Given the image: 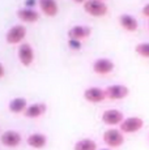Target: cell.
I'll return each mask as SVG.
<instances>
[{"instance_id":"cell-1","label":"cell","mask_w":149,"mask_h":150,"mask_svg":"<svg viewBox=\"0 0 149 150\" xmlns=\"http://www.w3.org/2000/svg\"><path fill=\"white\" fill-rule=\"evenodd\" d=\"M102 140L110 148H120L123 145V142H124V136H123V132L120 129L110 128L104 132Z\"/></svg>"},{"instance_id":"cell-2","label":"cell","mask_w":149,"mask_h":150,"mask_svg":"<svg viewBox=\"0 0 149 150\" xmlns=\"http://www.w3.org/2000/svg\"><path fill=\"white\" fill-rule=\"evenodd\" d=\"M84 9L92 16H105L107 13V5L102 0H87L84 3Z\"/></svg>"},{"instance_id":"cell-3","label":"cell","mask_w":149,"mask_h":150,"mask_svg":"<svg viewBox=\"0 0 149 150\" xmlns=\"http://www.w3.org/2000/svg\"><path fill=\"white\" fill-rule=\"evenodd\" d=\"M143 125H144V122H143L141 117L131 116L123 120L122 124L119 125V128L123 133H135V132L140 131L143 128Z\"/></svg>"},{"instance_id":"cell-4","label":"cell","mask_w":149,"mask_h":150,"mask_svg":"<svg viewBox=\"0 0 149 150\" xmlns=\"http://www.w3.org/2000/svg\"><path fill=\"white\" fill-rule=\"evenodd\" d=\"M101 119L107 125H118V124L120 125L122 122L124 120V117H123L122 111L115 110V108H110V110H106L104 114H102Z\"/></svg>"},{"instance_id":"cell-5","label":"cell","mask_w":149,"mask_h":150,"mask_svg":"<svg viewBox=\"0 0 149 150\" xmlns=\"http://www.w3.org/2000/svg\"><path fill=\"white\" fill-rule=\"evenodd\" d=\"M26 35V28L24 25H15L8 30L7 33V42L12 43V45H16V43H20L21 39L25 38Z\"/></svg>"},{"instance_id":"cell-6","label":"cell","mask_w":149,"mask_h":150,"mask_svg":"<svg viewBox=\"0 0 149 150\" xmlns=\"http://www.w3.org/2000/svg\"><path fill=\"white\" fill-rule=\"evenodd\" d=\"M0 141L7 148H16L21 144V134L16 131H5L3 132Z\"/></svg>"},{"instance_id":"cell-7","label":"cell","mask_w":149,"mask_h":150,"mask_svg":"<svg viewBox=\"0 0 149 150\" xmlns=\"http://www.w3.org/2000/svg\"><path fill=\"white\" fill-rule=\"evenodd\" d=\"M106 97L110 99H123L128 96L130 90L124 85H110L105 89Z\"/></svg>"},{"instance_id":"cell-8","label":"cell","mask_w":149,"mask_h":150,"mask_svg":"<svg viewBox=\"0 0 149 150\" xmlns=\"http://www.w3.org/2000/svg\"><path fill=\"white\" fill-rule=\"evenodd\" d=\"M84 98L88 100V102H92V103H98V102H102V100L106 98V91L101 88H88L87 90L84 91Z\"/></svg>"},{"instance_id":"cell-9","label":"cell","mask_w":149,"mask_h":150,"mask_svg":"<svg viewBox=\"0 0 149 150\" xmlns=\"http://www.w3.org/2000/svg\"><path fill=\"white\" fill-rule=\"evenodd\" d=\"M18 59L25 67H29V65L33 63L34 59V52L33 48L29 43H22L18 48Z\"/></svg>"},{"instance_id":"cell-10","label":"cell","mask_w":149,"mask_h":150,"mask_svg":"<svg viewBox=\"0 0 149 150\" xmlns=\"http://www.w3.org/2000/svg\"><path fill=\"white\" fill-rule=\"evenodd\" d=\"M92 33V29L89 26H84V25H76V26L71 28L68 30V37L70 39H74V41H81V39L89 37Z\"/></svg>"},{"instance_id":"cell-11","label":"cell","mask_w":149,"mask_h":150,"mask_svg":"<svg viewBox=\"0 0 149 150\" xmlns=\"http://www.w3.org/2000/svg\"><path fill=\"white\" fill-rule=\"evenodd\" d=\"M26 142L33 149H43L47 145V137L43 133H31L28 136Z\"/></svg>"},{"instance_id":"cell-12","label":"cell","mask_w":149,"mask_h":150,"mask_svg":"<svg viewBox=\"0 0 149 150\" xmlns=\"http://www.w3.org/2000/svg\"><path fill=\"white\" fill-rule=\"evenodd\" d=\"M93 69L98 74H107L114 69V63L110 59H98L94 62Z\"/></svg>"},{"instance_id":"cell-13","label":"cell","mask_w":149,"mask_h":150,"mask_svg":"<svg viewBox=\"0 0 149 150\" xmlns=\"http://www.w3.org/2000/svg\"><path fill=\"white\" fill-rule=\"evenodd\" d=\"M47 110V106L43 102H39V103H34L31 106H28V108L25 110L24 115L26 117H31V119H35V117H39L41 115H43Z\"/></svg>"},{"instance_id":"cell-14","label":"cell","mask_w":149,"mask_h":150,"mask_svg":"<svg viewBox=\"0 0 149 150\" xmlns=\"http://www.w3.org/2000/svg\"><path fill=\"white\" fill-rule=\"evenodd\" d=\"M17 17L24 22H35L39 18V13L35 9L24 8V9L17 11Z\"/></svg>"},{"instance_id":"cell-15","label":"cell","mask_w":149,"mask_h":150,"mask_svg":"<svg viewBox=\"0 0 149 150\" xmlns=\"http://www.w3.org/2000/svg\"><path fill=\"white\" fill-rule=\"evenodd\" d=\"M39 7L46 16L53 17L58 13V4L55 0H39Z\"/></svg>"},{"instance_id":"cell-16","label":"cell","mask_w":149,"mask_h":150,"mask_svg":"<svg viewBox=\"0 0 149 150\" xmlns=\"http://www.w3.org/2000/svg\"><path fill=\"white\" fill-rule=\"evenodd\" d=\"M119 22H120V25L128 31H135L137 29L136 18H135L133 16H131V14H120Z\"/></svg>"},{"instance_id":"cell-17","label":"cell","mask_w":149,"mask_h":150,"mask_svg":"<svg viewBox=\"0 0 149 150\" xmlns=\"http://www.w3.org/2000/svg\"><path fill=\"white\" fill-rule=\"evenodd\" d=\"M28 108V102L25 98H15V99L11 100L9 103V110L15 114H20V112H25V110Z\"/></svg>"},{"instance_id":"cell-18","label":"cell","mask_w":149,"mask_h":150,"mask_svg":"<svg viewBox=\"0 0 149 150\" xmlns=\"http://www.w3.org/2000/svg\"><path fill=\"white\" fill-rule=\"evenodd\" d=\"M73 150H97V142L92 138H82L74 144Z\"/></svg>"},{"instance_id":"cell-19","label":"cell","mask_w":149,"mask_h":150,"mask_svg":"<svg viewBox=\"0 0 149 150\" xmlns=\"http://www.w3.org/2000/svg\"><path fill=\"white\" fill-rule=\"evenodd\" d=\"M136 52L139 55H141V56L144 57H149V43L147 42H143V43H139V45L136 46Z\"/></svg>"},{"instance_id":"cell-20","label":"cell","mask_w":149,"mask_h":150,"mask_svg":"<svg viewBox=\"0 0 149 150\" xmlns=\"http://www.w3.org/2000/svg\"><path fill=\"white\" fill-rule=\"evenodd\" d=\"M68 46H70L71 48H73V50H80V47H81V43H80V41L70 39V41H68Z\"/></svg>"},{"instance_id":"cell-21","label":"cell","mask_w":149,"mask_h":150,"mask_svg":"<svg viewBox=\"0 0 149 150\" xmlns=\"http://www.w3.org/2000/svg\"><path fill=\"white\" fill-rule=\"evenodd\" d=\"M143 14H144V16H148L149 17V3L147 5H145L144 8H143Z\"/></svg>"},{"instance_id":"cell-22","label":"cell","mask_w":149,"mask_h":150,"mask_svg":"<svg viewBox=\"0 0 149 150\" xmlns=\"http://www.w3.org/2000/svg\"><path fill=\"white\" fill-rule=\"evenodd\" d=\"M0 77H4V64H0Z\"/></svg>"},{"instance_id":"cell-23","label":"cell","mask_w":149,"mask_h":150,"mask_svg":"<svg viewBox=\"0 0 149 150\" xmlns=\"http://www.w3.org/2000/svg\"><path fill=\"white\" fill-rule=\"evenodd\" d=\"M74 1H76V3H85L87 0H74Z\"/></svg>"},{"instance_id":"cell-24","label":"cell","mask_w":149,"mask_h":150,"mask_svg":"<svg viewBox=\"0 0 149 150\" xmlns=\"http://www.w3.org/2000/svg\"><path fill=\"white\" fill-rule=\"evenodd\" d=\"M99 150H110V149H99Z\"/></svg>"},{"instance_id":"cell-25","label":"cell","mask_w":149,"mask_h":150,"mask_svg":"<svg viewBox=\"0 0 149 150\" xmlns=\"http://www.w3.org/2000/svg\"><path fill=\"white\" fill-rule=\"evenodd\" d=\"M148 138H149V136H148Z\"/></svg>"}]
</instances>
